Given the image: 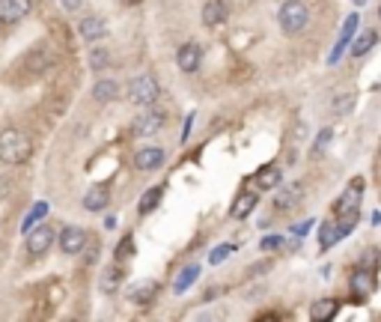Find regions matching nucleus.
<instances>
[{
  "label": "nucleus",
  "instance_id": "obj_1",
  "mask_svg": "<svg viewBox=\"0 0 381 322\" xmlns=\"http://www.w3.org/2000/svg\"><path fill=\"white\" fill-rule=\"evenodd\" d=\"M33 155V143L24 131L18 129H6L0 131V161L6 164H24Z\"/></svg>",
  "mask_w": 381,
  "mask_h": 322
},
{
  "label": "nucleus",
  "instance_id": "obj_2",
  "mask_svg": "<svg viewBox=\"0 0 381 322\" xmlns=\"http://www.w3.org/2000/svg\"><path fill=\"white\" fill-rule=\"evenodd\" d=\"M277 21L286 36H298V33L307 30V24H310V9L304 0H286L277 13Z\"/></svg>",
  "mask_w": 381,
  "mask_h": 322
},
{
  "label": "nucleus",
  "instance_id": "obj_3",
  "mask_svg": "<svg viewBox=\"0 0 381 322\" xmlns=\"http://www.w3.org/2000/svg\"><path fill=\"white\" fill-rule=\"evenodd\" d=\"M128 102L131 105H137V108H149L158 102V96H161V87L158 81H155L152 75H137V78H131L128 81Z\"/></svg>",
  "mask_w": 381,
  "mask_h": 322
},
{
  "label": "nucleus",
  "instance_id": "obj_4",
  "mask_svg": "<svg viewBox=\"0 0 381 322\" xmlns=\"http://www.w3.org/2000/svg\"><path fill=\"white\" fill-rule=\"evenodd\" d=\"M167 123V117H164V110L158 108H143V114H137L131 119V135L134 138H149L155 135V131H161Z\"/></svg>",
  "mask_w": 381,
  "mask_h": 322
},
{
  "label": "nucleus",
  "instance_id": "obj_5",
  "mask_svg": "<svg viewBox=\"0 0 381 322\" xmlns=\"http://www.w3.org/2000/svg\"><path fill=\"white\" fill-rule=\"evenodd\" d=\"M361 200H364V180H361V176H354V180L345 185V191L340 194V200L334 203V212H337V215L357 212V209H361Z\"/></svg>",
  "mask_w": 381,
  "mask_h": 322
},
{
  "label": "nucleus",
  "instance_id": "obj_6",
  "mask_svg": "<svg viewBox=\"0 0 381 322\" xmlns=\"http://www.w3.org/2000/svg\"><path fill=\"white\" fill-rule=\"evenodd\" d=\"M54 236H57V233H54L48 224L33 227L27 233V254H30V257H42V254H48L51 245H54Z\"/></svg>",
  "mask_w": 381,
  "mask_h": 322
},
{
  "label": "nucleus",
  "instance_id": "obj_7",
  "mask_svg": "<svg viewBox=\"0 0 381 322\" xmlns=\"http://www.w3.org/2000/svg\"><path fill=\"white\" fill-rule=\"evenodd\" d=\"M357 24H361V15L357 13H352V15H345V24H343V30H340V39H337V45H334V51H331V57H328V63L334 66V63H340V57L345 54V48H352V42H354V30H357Z\"/></svg>",
  "mask_w": 381,
  "mask_h": 322
},
{
  "label": "nucleus",
  "instance_id": "obj_8",
  "mask_svg": "<svg viewBox=\"0 0 381 322\" xmlns=\"http://www.w3.org/2000/svg\"><path fill=\"white\" fill-rule=\"evenodd\" d=\"M304 200V185L295 182V185H280L277 194H274V206L280 212H289V209H298V203Z\"/></svg>",
  "mask_w": 381,
  "mask_h": 322
},
{
  "label": "nucleus",
  "instance_id": "obj_9",
  "mask_svg": "<svg viewBox=\"0 0 381 322\" xmlns=\"http://www.w3.org/2000/svg\"><path fill=\"white\" fill-rule=\"evenodd\" d=\"M87 248V233L81 227H66L60 230V251L66 257H75V254H81Z\"/></svg>",
  "mask_w": 381,
  "mask_h": 322
},
{
  "label": "nucleus",
  "instance_id": "obj_10",
  "mask_svg": "<svg viewBox=\"0 0 381 322\" xmlns=\"http://www.w3.org/2000/svg\"><path fill=\"white\" fill-rule=\"evenodd\" d=\"M176 63H179V69L182 72H197L200 63H203V48H200L197 42H188V45L179 48Z\"/></svg>",
  "mask_w": 381,
  "mask_h": 322
},
{
  "label": "nucleus",
  "instance_id": "obj_11",
  "mask_svg": "<svg viewBox=\"0 0 381 322\" xmlns=\"http://www.w3.org/2000/svg\"><path fill=\"white\" fill-rule=\"evenodd\" d=\"M33 9V0H0V18L15 24V21L27 18Z\"/></svg>",
  "mask_w": 381,
  "mask_h": 322
},
{
  "label": "nucleus",
  "instance_id": "obj_12",
  "mask_svg": "<svg viewBox=\"0 0 381 322\" xmlns=\"http://www.w3.org/2000/svg\"><path fill=\"white\" fill-rule=\"evenodd\" d=\"M280 182H283V173H280L277 164H265L253 173V185L262 188V191H274V188H280Z\"/></svg>",
  "mask_w": 381,
  "mask_h": 322
},
{
  "label": "nucleus",
  "instance_id": "obj_13",
  "mask_svg": "<svg viewBox=\"0 0 381 322\" xmlns=\"http://www.w3.org/2000/svg\"><path fill=\"white\" fill-rule=\"evenodd\" d=\"M161 164H164V149L158 147H147L134 152V168L137 170H158Z\"/></svg>",
  "mask_w": 381,
  "mask_h": 322
},
{
  "label": "nucleus",
  "instance_id": "obj_14",
  "mask_svg": "<svg viewBox=\"0 0 381 322\" xmlns=\"http://www.w3.org/2000/svg\"><path fill=\"white\" fill-rule=\"evenodd\" d=\"M81 36L87 42H102L107 36V24H105V18H98V15H87L81 18Z\"/></svg>",
  "mask_w": 381,
  "mask_h": 322
},
{
  "label": "nucleus",
  "instance_id": "obj_15",
  "mask_svg": "<svg viewBox=\"0 0 381 322\" xmlns=\"http://www.w3.org/2000/svg\"><path fill=\"white\" fill-rule=\"evenodd\" d=\"M24 63L30 66L33 72H45V69H48V66L54 63V54H51V48H48V45H45V42H42V45H36V48H33V51L27 54V57H24Z\"/></svg>",
  "mask_w": 381,
  "mask_h": 322
},
{
  "label": "nucleus",
  "instance_id": "obj_16",
  "mask_svg": "<svg viewBox=\"0 0 381 322\" xmlns=\"http://www.w3.org/2000/svg\"><path fill=\"white\" fill-rule=\"evenodd\" d=\"M107 203H110V188L107 185H96L84 194V209H89V212H98V209H105Z\"/></svg>",
  "mask_w": 381,
  "mask_h": 322
},
{
  "label": "nucleus",
  "instance_id": "obj_17",
  "mask_svg": "<svg viewBox=\"0 0 381 322\" xmlns=\"http://www.w3.org/2000/svg\"><path fill=\"white\" fill-rule=\"evenodd\" d=\"M227 21V3L223 0H209V3L203 6V24L206 27H218Z\"/></svg>",
  "mask_w": 381,
  "mask_h": 322
},
{
  "label": "nucleus",
  "instance_id": "obj_18",
  "mask_svg": "<svg viewBox=\"0 0 381 322\" xmlns=\"http://www.w3.org/2000/svg\"><path fill=\"white\" fill-rule=\"evenodd\" d=\"M256 200H260V197H256L253 191H244V194H239V197H235V203H232V209H230V215H232L235 221L248 218V215L253 212V209H256Z\"/></svg>",
  "mask_w": 381,
  "mask_h": 322
},
{
  "label": "nucleus",
  "instance_id": "obj_19",
  "mask_svg": "<svg viewBox=\"0 0 381 322\" xmlns=\"http://www.w3.org/2000/svg\"><path fill=\"white\" fill-rule=\"evenodd\" d=\"M343 236H340V227H337V221H322V227H319V248L322 251H328V248H334L340 242Z\"/></svg>",
  "mask_w": 381,
  "mask_h": 322
},
{
  "label": "nucleus",
  "instance_id": "obj_20",
  "mask_svg": "<svg viewBox=\"0 0 381 322\" xmlns=\"http://www.w3.org/2000/svg\"><path fill=\"white\" fill-rule=\"evenodd\" d=\"M337 310H340V305L334 302V298H319V302L310 307V319H316V322H328V319L337 316Z\"/></svg>",
  "mask_w": 381,
  "mask_h": 322
},
{
  "label": "nucleus",
  "instance_id": "obj_21",
  "mask_svg": "<svg viewBox=\"0 0 381 322\" xmlns=\"http://www.w3.org/2000/svg\"><path fill=\"white\" fill-rule=\"evenodd\" d=\"M352 295L354 298H366L369 293H373V275H369L366 269H357L354 275H352Z\"/></svg>",
  "mask_w": 381,
  "mask_h": 322
},
{
  "label": "nucleus",
  "instance_id": "obj_22",
  "mask_svg": "<svg viewBox=\"0 0 381 322\" xmlns=\"http://www.w3.org/2000/svg\"><path fill=\"white\" fill-rule=\"evenodd\" d=\"M161 194H164V188H161V185H152L149 191H143L140 203H137V212H140V215L155 212V209H158V203H161Z\"/></svg>",
  "mask_w": 381,
  "mask_h": 322
},
{
  "label": "nucleus",
  "instance_id": "obj_23",
  "mask_svg": "<svg viewBox=\"0 0 381 322\" xmlns=\"http://www.w3.org/2000/svg\"><path fill=\"white\" fill-rule=\"evenodd\" d=\"M197 277H200V265H197V263H190V265H185V269H182V272H179V277H176V284H173V293H176V295H182V293L188 290V286H190V284H194V281H197Z\"/></svg>",
  "mask_w": 381,
  "mask_h": 322
},
{
  "label": "nucleus",
  "instance_id": "obj_24",
  "mask_svg": "<svg viewBox=\"0 0 381 322\" xmlns=\"http://www.w3.org/2000/svg\"><path fill=\"white\" fill-rule=\"evenodd\" d=\"M117 96H119V84H117V81H98V84L93 87V98H96V102H102V105L114 102Z\"/></svg>",
  "mask_w": 381,
  "mask_h": 322
},
{
  "label": "nucleus",
  "instance_id": "obj_25",
  "mask_svg": "<svg viewBox=\"0 0 381 322\" xmlns=\"http://www.w3.org/2000/svg\"><path fill=\"white\" fill-rule=\"evenodd\" d=\"M155 295H158V284H155V281H143L137 290H131V302L134 305H149Z\"/></svg>",
  "mask_w": 381,
  "mask_h": 322
},
{
  "label": "nucleus",
  "instance_id": "obj_26",
  "mask_svg": "<svg viewBox=\"0 0 381 322\" xmlns=\"http://www.w3.org/2000/svg\"><path fill=\"white\" fill-rule=\"evenodd\" d=\"M375 42H378V33H375V30H364L361 36H357V39L352 42V48H349V51L354 54V57H364V54H366L369 48H373Z\"/></svg>",
  "mask_w": 381,
  "mask_h": 322
},
{
  "label": "nucleus",
  "instance_id": "obj_27",
  "mask_svg": "<svg viewBox=\"0 0 381 322\" xmlns=\"http://www.w3.org/2000/svg\"><path fill=\"white\" fill-rule=\"evenodd\" d=\"M48 203H45V200H39V203H33V209H30V215L24 218V224H21V233H30L33 227H36V221H42L45 215H48Z\"/></svg>",
  "mask_w": 381,
  "mask_h": 322
},
{
  "label": "nucleus",
  "instance_id": "obj_28",
  "mask_svg": "<svg viewBox=\"0 0 381 322\" xmlns=\"http://www.w3.org/2000/svg\"><path fill=\"white\" fill-rule=\"evenodd\" d=\"M119 284H122V269H119V265H110V269H105V275H102V290H105V293H117Z\"/></svg>",
  "mask_w": 381,
  "mask_h": 322
},
{
  "label": "nucleus",
  "instance_id": "obj_29",
  "mask_svg": "<svg viewBox=\"0 0 381 322\" xmlns=\"http://www.w3.org/2000/svg\"><path fill=\"white\" fill-rule=\"evenodd\" d=\"M354 105V93H340L337 98H334V105H331V110H334V114H345V110H349Z\"/></svg>",
  "mask_w": 381,
  "mask_h": 322
},
{
  "label": "nucleus",
  "instance_id": "obj_30",
  "mask_svg": "<svg viewBox=\"0 0 381 322\" xmlns=\"http://www.w3.org/2000/svg\"><path fill=\"white\" fill-rule=\"evenodd\" d=\"M232 251H235V245H218L215 251H211V254H209V263H211V265H221L223 260H227V257H230V254H232Z\"/></svg>",
  "mask_w": 381,
  "mask_h": 322
},
{
  "label": "nucleus",
  "instance_id": "obj_31",
  "mask_svg": "<svg viewBox=\"0 0 381 322\" xmlns=\"http://www.w3.org/2000/svg\"><path fill=\"white\" fill-rule=\"evenodd\" d=\"M331 138H334V131H331V129H322L319 138H316V147H313V155H322V149L331 143Z\"/></svg>",
  "mask_w": 381,
  "mask_h": 322
},
{
  "label": "nucleus",
  "instance_id": "obj_32",
  "mask_svg": "<svg viewBox=\"0 0 381 322\" xmlns=\"http://www.w3.org/2000/svg\"><path fill=\"white\" fill-rule=\"evenodd\" d=\"M280 245H283V236H265V239L260 242L262 251H277Z\"/></svg>",
  "mask_w": 381,
  "mask_h": 322
},
{
  "label": "nucleus",
  "instance_id": "obj_33",
  "mask_svg": "<svg viewBox=\"0 0 381 322\" xmlns=\"http://www.w3.org/2000/svg\"><path fill=\"white\" fill-rule=\"evenodd\" d=\"M89 63H93V69H105V63H107V54L98 48V51H93V57H89Z\"/></svg>",
  "mask_w": 381,
  "mask_h": 322
},
{
  "label": "nucleus",
  "instance_id": "obj_34",
  "mask_svg": "<svg viewBox=\"0 0 381 322\" xmlns=\"http://www.w3.org/2000/svg\"><path fill=\"white\" fill-rule=\"evenodd\" d=\"M313 224H316V221H313V218H307V221H301V224H295V227H292V233H295V236L301 239V236H307V230H310Z\"/></svg>",
  "mask_w": 381,
  "mask_h": 322
},
{
  "label": "nucleus",
  "instance_id": "obj_35",
  "mask_svg": "<svg viewBox=\"0 0 381 322\" xmlns=\"http://www.w3.org/2000/svg\"><path fill=\"white\" fill-rule=\"evenodd\" d=\"M126 254H131V236H126V242L122 245H117V257L126 260Z\"/></svg>",
  "mask_w": 381,
  "mask_h": 322
},
{
  "label": "nucleus",
  "instance_id": "obj_36",
  "mask_svg": "<svg viewBox=\"0 0 381 322\" xmlns=\"http://www.w3.org/2000/svg\"><path fill=\"white\" fill-rule=\"evenodd\" d=\"M60 3H63L66 13H77V9L84 6V0H60Z\"/></svg>",
  "mask_w": 381,
  "mask_h": 322
},
{
  "label": "nucleus",
  "instance_id": "obj_37",
  "mask_svg": "<svg viewBox=\"0 0 381 322\" xmlns=\"http://www.w3.org/2000/svg\"><path fill=\"white\" fill-rule=\"evenodd\" d=\"M354 3H357V6H361V3H366V0H354Z\"/></svg>",
  "mask_w": 381,
  "mask_h": 322
},
{
  "label": "nucleus",
  "instance_id": "obj_38",
  "mask_svg": "<svg viewBox=\"0 0 381 322\" xmlns=\"http://www.w3.org/2000/svg\"><path fill=\"white\" fill-rule=\"evenodd\" d=\"M378 18H381V6H378Z\"/></svg>",
  "mask_w": 381,
  "mask_h": 322
},
{
  "label": "nucleus",
  "instance_id": "obj_39",
  "mask_svg": "<svg viewBox=\"0 0 381 322\" xmlns=\"http://www.w3.org/2000/svg\"><path fill=\"white\" fill-rule=\"evenodd\" d=\"M0 21H3V18H0Z\"/></svg>",
  "mask_w": 381,
  "mask_h": 322
}]
</instances>
